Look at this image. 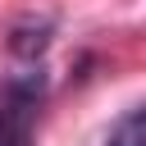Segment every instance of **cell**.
Returning a JSON list of instances; mask_svg holds the SVG:
<instances>
[{
  "label": "cell",
  "mask_w": 146,
  "mask_h": 146,
  "mask_svg": "<svg viewBox=\"0 0 146 146\" xmlns=\"http://www.w3.org/2000/svg\"><path fill=\"white\" fill-rule=\"evenodd\" d=\"M50 46V23H36V27H18L14 32V41H9V50L14 55H23V59H32L36 64V55Z\"/></svg>",
  "instance_id": "cell-3"
},
{
  "label": "cell",
  "mask_w": 146,
  "mask_h": 146,
  "mask_svg": "<svg viewBox=\"0 0 146 146\" xmlns=\"http://www.w3.org/2000/svg\"><path fill=\"white\" fill-rule=\"evenodd\" d=\"M105 146H146V105H141V110H128V114L110 128Z\"/></svg>",
  "instance_id": "cell-2"
},
{
  "label": "cell",
  "mask_w": 146,
  "mask_h": 146,
  "mask_svg": "<svg viewBox=\"0 0 146 146\" xmlns=\"http://www.w3.org/2000/svg\"><path fill=\"white\" fill-rule=\"evenodd\" d=\"M46 100V73L36 64L0 82V146H32V123Z\"/></svg>",
  "instance_id": "cell-1"
}]
</instances>
